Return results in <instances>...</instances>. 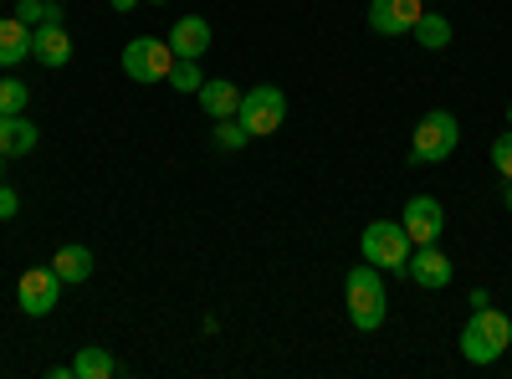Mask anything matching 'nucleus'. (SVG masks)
I'll return each instance as SVG.
<instances>
[{
	"label": "nucleus",
	"instance_id": "obj_2",
	"mask_svg": "<svg viewBox=\"0 0 512 379\" xmlns=\"http://www.w3.org/2000/svg\"><path fill=\"white\" fill-rule=\"evenodd\" d=\"M507 344H512V318L497 313L492 303L472 308V318H466V328H461V359L466 364H492V359L507 354Z\"/></svg>",
	"mask_w": 512,
	"mask_h": 379
},
{
	"label": "nucleus",
	"instance_id": "obj_23",
	"mask_svg": "<svg viewBox=\"0 0 512 379\" xmlns=\"http://www.w3.org/2000/svg\"><path fill=\"white\" fill-rule=\"evenodd\" d=\"M16 21L41 26V21H47V0H16Z\"/></svg>",
	"mask_w": 512,
	"mask_h": 379
},
{
	"label": "nucleus",
	"instance_id": "obj_29",
	"mask_svg": "<svg viewBox=\"0 0 512 379\" xmlns=\"http://www.w3.org/2000/svg\"><path fill=\"white\" fill-rule=\"evenodd\" d=\"M149 6H169V0H149Z\"/></svg>",
	"mask_w": 512,
	"mask_h": 379
},
{
	"label": "nucleus",
	"instance_id": "obj_5",
	"mask_svg": "<svg viewBox=\"0 0 512 379\" xmlns=\"http://www.w3.org/2000/svg\"><path fill=\"white\" fill-rule=\"evenodd\" d=\"M236 118H241V129H246L251 139H267V134H277V129H282V118H287V93H282V88H272V82H262V88L241 93Z\"/></svg>",
	"mask_w": 512,
	"mask_h": 379
},
{
	"label": "nucleus",
	"instance_id": "obj_1",
	"mask_svg": "<svg viewBox=\"0 0 512 379\" xmlns=\"http://www.w3.org/2000/svg\"><path fill=\"white\" fill-rule=\"evenodd\" d=\"M344 298H349V323H354L359 333H374V328L384 323V313H390L384 272H379V267H369V262L349 267V277H344Z\"/></svg>",
	"mask_w": 512,
	"mask_h": 379
},
{
	"label": "nucleus",
	"instance_id": "obj_7",
	"mask_svg": "<svg viewBox=\"0 0 512 379\" xmlns=\"http://www.w3.org/2000/svg\"><path fill=\"white\" fill-rule=\"evenodd\" d=\"M62 287H67V282H62L52 267H26L21 282H16V303H21L26 318H47V313L62 303Z\"/></svg>",
	"mask_w": 512,
	"mask_h": 379
},
{
	"label": "nucleus",
	"instance_id": "obj_18",
	"mask_svg": "<svg viewBox=\"0 0 512 379\" xmlns=\"http://www.w3.org/2000/svg\"><path fill=\"white\" fill-rule=\"evenodd\" d=\"M425 52H446L451 47V21L446 16H431V11H420V21H415V31H410Z\"/></svg>",
	"mask_w": 512,
	"mask_h": 379
},
{
	"label": "nucleus",
	"instance_id": "obj_24",
	"mask_svg": "<svg viewBox=\"0 0 512 379\" xmlns=\"http://www.w3.org/2000/svg\"><path fill=\"white\" fill-rule=\"evenodd\" d=\"M16 210H21V195L0 180V221H16Z\"/></svg>",
	"mask_w": 512,
	"mask_h": 379
},
{
	"label": "nucleus",
	"instance_id": "obj_19",
	"mask_svg": "<svg viewBox=\"0 0 512 379\" xmlns=\"http://www.w3.org/2000/svg\"><path fill=\"white\" fill-rule=\"evenodd\" d=\"M169 82H175V93H200V62L195 57H175V67H169Z\"/></svg>",
	"mask_w": 512,
	"mask_h": 379
},
{
	"label": "nucleus",
	"instance_id": "obj_27",
	"mask_svg": "<svg viewBox=\"0 0 512 379\" xmlns=\"http://www.w3.org/2000/svg\"><path fill=\"white\" fill-rule=\"evenodd\" d=\"M507 129H512V103H507Z\"/></svg>",
	"mask_w": 512,
	"mask_h": 379
},
{
	"label": "nucleus",
	"instance_id": "obj_12",
	"mask_svg": "<svg viewBox=\"0 0 512 379\" xmlns=\"http://www.w3.org/2000/svg\"><path fill=\"white\" fill-rule=\"evenodd\" d=\"M164 41H169V52H175V57H195L200 62L210 52V21L205 16H180L175 31H169Z\"/></svg>",
	"mask_w": 512,
	"mask_h": 379
},
{
	"label": "nucleus",
	"instance_id": "obj_8",
	"mask_svg": "<svg viewBox=\"0 0 512 379\" xmlns=\"http://www.w3.org/2000/svg\"><path fill=\"white\" fill-rule=\"evenodd\" d=\"M400 226H405L410 246H431V241H441V231H446V210H441L436 195H410L405 210H400Z\"/></svg>",
	"mask_w": 512,
	"mask_h": 379
},
{
	"label": "nucleus",
	"instance_id": "obj_16",
	"mask_svg": "<svg viewBox=\"0 0 512 379\" xmlns=\"http://www.w3.org/2000/svg\"><path fill=\"white\" fill-rule=\"evenodd\" d=\"M31 57V26L16 16H0V67H16Z\"/></svg>",
	"mask_w": 512,
	"mask_h": 379
},
{
	"label": "nucleus",
	"instance_id": "obj_21",
	"mask_svg": "<svg viewBox=\"0 0 512 379\" xmlns=\"http://www.w3.org/2000/svg\"><path fill=\"white\" fill-rule=\"evenodd\" d=\"M246 144H251V134L241 129V118H216V149L236 154V149H246Z\"/></svg>",
	"mask_w": 512,
	"mask_h": 379
},
{
	"label": "nucleus",
	"instance_id": "obj_13",
	"mask_svg": "<svg viewBox=\"0 0 512 379\" xmlns=\"http://www.w3.org/2000/svg\"><path fill=\"white\" fill-rule=\"evenodd\" d=\"M36 123L26 118V113H0V154L6 159H26L31 149H36Z\"/></svg>",
	"mask_w": 512,
	"mask_h": 379
},
{
	"label": "nucleus",
	"instance_id": "obj_9",
	"mask_svg": "<svg viewBox=\"0 0 512 379\" xmlns=\"http://www.w3.org/2000/svg\"><path fill=\"white\" fill-rule=\"evenodd\" d=\"M420 0H369V31L374 36H410L420 21Z\"/></svg>",
	"mask_w": 512,
	"mask_h": 379
},
{
	"label": "nucleus",
	"instance_id": "obj_20",
	"mask_svg": "<svg viewBox=\"0 0 512 379\" xmlns=\"http://www.w3.org/2000/svg\"><path fill=\"white\" fill-rule=\"evenodd\" d=\"M31 103V88L21 77H0V113H26Z\"/></svg>",
	"mask_w": 512,
	"mask_h": 379
},
{
	"label": "nucleus",
	"instance_id": "obj_15",
	"mask_svg": "<svg viewBox=\"0 0 512 379\" xmlns=\"http://www.w3.org/2000/svg\"><path fill=\"white\" fill-rule=\"evenodd\" d=\"M52 272L72 287V282H88L93 277V246H77V241H67V246H57L52 251Z\"/></svg>",
	"mask_w": 512,
	"mask_h": 379
},
{
	"label": "nucleus",
	"instance_id": "obj_22",
	"mask_svg": "<svg viewBox=\"0 0 512 379\" xmlns=\"http://www.w3.org/2000/svg\"><path fill=\"white\" fill-rule=\"evenodd\" d=\"M492 164H497L502 180H512V129H507L502 139H492Z\"/></svg>",
	"mask_w": 512,
	"mask_h": 379
},
{
	"label": "nucleus",
	"instance_id": "obj_10",
	"mask_svg": "<svg viewBox=\"0 0 512 379\" xmlns=\"http://www.w3.org/2000/svg\"><path fill=\"white\" fill-rule=\"evenodd\" d=\"M451 272H456V267H451V257H446V251H441L436 241H431V246H410L405 277H410L415 287H431V292H436V287H446V282H451Z\"/></svg>",
	"mask_w": 512,
	"mask_h": 379
},
{
	"label": "nucleus",
	"instance_id": "obj_14",
	"mask_svg": "<svg viewBox=\"0 0 512 379\" xmlns=\"http://www.w3.org/2000/svg\"><path fill=\"white\" fill-rule=\"evenodd\" d=\"M200 108L210 113V118H236V108H241V88L236 82H226V77H210V82H200Z\"/></svg>",
	"mask_w": 512,
	"mask_h": 379
},
{
	"label": "nucleus",
	"instance_id": "obj_4",
	"mask_svg": "<svg viewBox=\"0 0 512 379\" xmlns=\"http://www.w3.org/2000/svg\"><path fill=\"white\" fill-rule=\"evenodd\" d=\"M359 251H364V262L379 267V272H405L410 262V236L400 221H369L364 236H359Z\"/></svg>",
	"mask_w": 512,
	"mask_h": 379
},
{
	"label": "nucleus",
	"instance_id": "obj_28",
	"mask_svg": "<svg viewBox=\"0 0 512 379\" xmlns=\"http://www.w3.org/2000/svg\"><path fill=\"white\" fill-rule=\"evenodd\" d=\"M0 170H6V154H0ZM0 180H6V175H0Z\"/></svg>",
	"mask_w": 512,
	"mask_h": 379
},
{
	"label": "nucleus",
	"instance_id": "obj_26",
	"mask_svg": "<svg viewBox=\"0 0 512 379\" xmlns=\"http://www.w3.org/2000/svg\"><path fill=\"white\" fill-rule=\"evenodd\" d=\"M502 205H507V216H512V180H507V190H502Z\"/></svg>",
	"mask_w": 512,
	"mask_h": 379
},
{
	"label": "nucleus",
	"instance_id": "obj_25",
	"mask_svg": "<svg viewBox=\"0 0 512 379\" xmlns=\"http://www.w3.org/2000/svg\"><path fill=\"white\" fill-rule=\"evenodd\" d=\"M108 6H113V11H134V6H139V0H108Z\"/></svg>",
	"mask_w": 512,
	"mask_h": 379
},
{
	"label": "nucleus",
	"instance_id": "obj_11",
	"mask_svg": "<svg viewBox=\"0 0 512 379\" xmlns=\"http://www.w3.org/2000/svg\"><path fill=\"white\" fill-rule=\"evenodd\" d=\"M31 57H36L41 67H67V62H72V36L62 31V21L31 26Z\"/></svg>",
	"mask_w": 512,
	"mask_h": 379
},
{
	"label": "nucleus",
	"instance_id": "obj_17",
	"mask_svg": "<svg viewBox=\"0 0 512 379\" xmlns=\"http://www.w3.org/2000/svg\"><path fill=\"white\" fill-rule=\"evenodd\" d=\"M113 374H123V369H118V359H113L108 349H98V344H82V349H77L72 379H113Z\"/></svg>",
	"mask_w": 512,
	"mask_h": 379
},
{
	"label": "nucleus",
	"instance_id": "obj_3",
	"mask_svg": "<svg viewBox=\"0 0 512 379\" xmlns=\"http://www.w3.org/2000/svg\"><path fill=\"white\" fill-rule=\"evenodd\" d=\"M456 144H461V123H456V113L431 108V113H420V123H415L410 164H441V159L456 154Z\"/></svg>",
	"mask_w": 512,
	"mask_h": 379
},
{
	"label": "nucleus",
	"instance_id": "obj_6",
	"mask_svg": "<svg viewBox=\"0 0 512 379\" xmlns=\"http://www.w3.org/2000/svg\"><path fill=\"white\" fill-rule=\"evenodd\" d=\"M169 67H175V52H169V41L159 36H134L123 47V77L128 82H169Z\"/></svg>",
	"mask_w": 512,
	"mask_h": 379
}]
</instances>
